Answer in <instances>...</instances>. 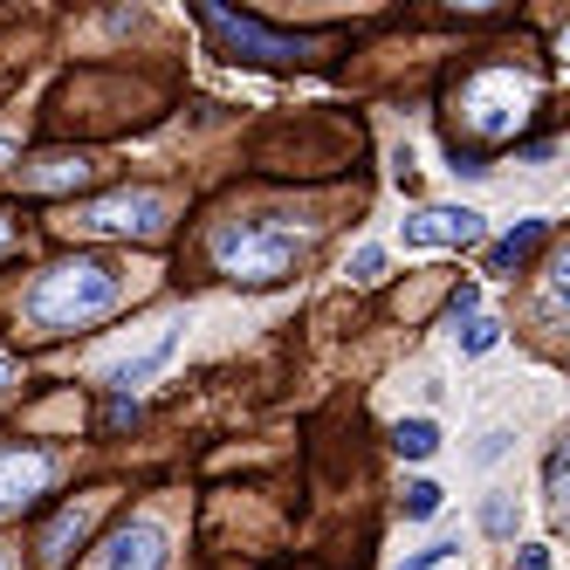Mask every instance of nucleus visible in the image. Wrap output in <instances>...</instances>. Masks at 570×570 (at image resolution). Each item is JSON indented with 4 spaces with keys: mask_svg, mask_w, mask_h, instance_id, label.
Listing matches in <instances>:
<instances>
[{
    "mask_svg": "<svg viewBox=\"0 0 570 570\" xmlns=\"http://www.w3.org/2000/svg\"><path fill=\"white\" fill-rule=\"evenodd\" d=\"M117 303H125V275L110 262H97V255H76V262H56V268H42L28 282L21 323L28 331H83V323L110 316Z\"/></svg>",
    "mask_w": 570,
    "mask_h": 570,
    "instance_id": "nucleus-1",
    "label": "nucleus"
},
{
    "mask_svg": "<svg viewBox=\"0 0 570 570\" xmlns=\"http://www.w3.org/2000/svg\"><path fill=\"white\" fill-rule=\"evenodd\" d=\"M309 248V234L289 227V220H227L207 234V255L227 282H255V289H268V282H282Z\"/></svg>",
    "mask_w": 570,
    "mask_h": 570,
    "instance_id": "nucleus-2",
    "label": "nucleus"
},
{
    "mask_svg": "<svg viewBox=\"0 0 570 570\" xmlns=\"http://www.w3.org/2000/svg\"><path fill=\"white\" fill-rule=\"evenodd\" d=\"M166 220H173V199L166 193H145V186L76 207V227H83V234H138V240H151V234H166Z\"/></svg>",
    "mask_w": 570,
    "mask_h": 570,
    "instance_id": "nucleus-3",
    "label": "nucleus"
},
{
    "mask_svg": "<svg viewBox=\"0 0 570 570\" xmlns=\"http://www.w3.org/2000/svg\"><path fill=\"white\" fill-rule=\"evenodd\" d=\"M461 110H468V125L481 138H515V125L529 117V83H522V76H509V69H488V76H474V83H468Z\"/></svg>",
    "mask_w": 570,
    "mask_h": 570,
    "instance_id": "nucleus-4",
    "label": "nucleus"
},
{
    "mask_svg": "<svg viewBox=\"0 0 570 570\" xmlns=\"http://www.w3.org/2000/svg\"><path fill=\"white\" fill-rule=\"evenodd\" d=\"M166 563H173V529L158 515H131L110 529V543L97 550L90 570H166Z\"/></svg>",
    "mask_w": 570,
    "mask_h": 570,
    "instance_id": "nucleus-5",
    "label": "nucleus"
},
{
    "mask_svg": "<svg viewBox=\"0 0 570 570\" xmlns=\"http://www.w3.org/2000/svg\"><path fill=\"white\" fill-rule=\"evenodd\" d=\"M193 14L207 21L234 56H248V62H303V56H309V42H296V35H275V28H262V21H248V14H227V8H193Z\"/></svg>",
    "mask_w": 570,
    "mask_h": 570,
    "instance_id": "nucleus-6",
    "label": "nucleus"
},
{
    "mask_svg": "<svg viewBox=\"0 0 570 570\" xmlns=\"http://www.w3.org/2000/svg\"><path fill=\"white\" fill-rule=\"evenodd\" d=\"M49 481H56V454H42V446H0V515L28 509Z\"/></svg>",
    "mask_w": 570,
    "mask_h": 570,
    "instance_id": "nucleus-7",
    "label": "nucleus"
},
{
    "mask_svg": "<svg viewBox=\"0 0 570 570\" xmlns=\"http://www.w3.org/2000/svg\"><path fill=\"white\" fill-rule=\"evenodd\" d=\"M488 234V220L474 207H426L405 220V248H474Z\"/></svg>",
    "mask_w": 570,
    "mask_h": 570,
    "instance_id": "nucleus-8",
    "label": "nucleus"
},
{
    "mask_svg": "<svg viewBox=\"0 0 570 570\" xmlns=\"http://www.w3.org/2000/svg\"><path fill=\"white\" fill-rule=\"evenodd\" d=\"M104 166L90 151H49V158H35V166H21V186L28 193H69V186H90Z\"/></svg>",
    "mask_w": 570,
    "mask_h": 570,
    "instance_id": "nucleus-9",
    "label": "nucleus"
},
{
    "mask_svg": "<svg viewBox=\"0 0 570 570\" xmlns=\"http://www.w3.org/2000/svg\"><path fill=\"white\" fill-rule=\"evenodd\" d=\"M173 351H179V323H166V331H158L138 357H125V364H110V385L117 392H131V385H145L151 372H166V364H173Z\"/></svg>",
    "mask_w": 570,
    "mask_h": 570,
    "instance_id": "nucleus-10",
    "label": "nucleus"
},
{
    "mask_svg": "<svg viewBox=\"0 0 570 570\" xmlns=\"http://www.w3.org/2000/svg\"><path fill=\"white\" fill-rule=\"evenodd\" d=\"M97 509H104L97 495L69 502V509L49 522V537H42V563H62V557H69V543H83V537H90V522H97Z\"/></svg>",
    "mask_w": 570,
    "mask_h": 570,
    "instance_id": "nucleus-11",
    "label": "nucleus"
},
{
    "mask_svg": "<svg viewBox=\"0 0 570 570\" xmlns=\"http://www.w3.org/2000/svg\"><path fill=\"white\" fill-rule=\"evenodd\" d=\"M543 240H550V220H522L515 234H502L495 248H488V275H509V268H522L529 255L543 248Z\"/></svg>",
    "mask_w": 570,
    "mask_h": 570,
    "instance_id": "nucleus-12",
    "label": "nucleus"
},
{
    "mask_svg": "<svg viewBox=\"0 0 570 570\" xmlns=\"http://www.w3.org/2000/svg\"><path fill=\"white\" fill-rule=\"evenodd\" d=\"M392 446H399V461H433L440 454V426L420 413V420H399L392 426Z\"/></svg>",
    "mask_w": 570,
    "mask_h": 570,
    "instance_id": "nucleus-13",
    "label": "nucleus"
},
{
    "mask_svg": "<svg viewBox=\"0 0 570 570\" xmlns=\"http://www.w3.org/2000/svg\"><path fill=\"white\" fill-rule=\"evenodd\" d=\"M563 289H570V262L557 255V268H550V282H543V303H537L543 331H563Z\"/></svg>",
    "mask_w": 570,
    "mask_h": 570,
    "instance_id": "nucleus-14",
    "label": "nucleus"
},
{
    "mask_svg": "<svg viewBox=\"0 0 570 570\" xmlns=\"http://www.w3.org/2000/svg\"><path fill=\"white\" fill-rule=\"evenodd\" d=\"M502 344V323L495 316H468V331H461V357H488Z\"/></svg>",
    "mask_w": 570,
    "mask_h": 570,
    "instance_id": "nucleus-15",
    "label": "nucleus"
},
{
    "mask_svg": "<svg viewBox=\"0 0 570 570\" xmlns=\"http://www.w3.org/2000/svg\"><path fill=\"white\" fill-rule=\"evenodd\" d=\"M440 515V481H413L405 488V522H433Z\"/></svg>",
    "mask_w": 570,
    "mask_h": 570,
    "instance_id": "nucleus-16",
    "label": "nucleus"
},
{
    "mask_svg": "<svg viewBox=\"0 0 570 570\" xmlns=\"http://www.w3.org/2000/svg\"><path fill=\"white\" fill-rule=\"evenodd\" d=\"M481 529H488V537H509V529H515V502H509V495H495V502L481 509Z\"/></svg>",
    "mask_w": 570,
    "mask_h": 570,
    "instance_id": "nucleus-17",
    "label": "nucleus"
},
{
    "mask_svg": "<svg viewBox=\"0 0 570 570\" xmlns=\"http://www.w3.org/2000/svg\"><path fill=\"white\" fill-rule=\"evenodd\" d=\"M351 275H357V282H379V275H385V248H357V255H351Z\"/></svg>",
    "mask_w": 570,
    "mask_h": 570,
    "instance_id": "nucleus-18",
    "label": "nucleus"
},
{
    "mask_svg": "<svg viewBox=\"0 0 570 570\" xmlns=\"http://www.w3.org/2000/svg\"><path fill=\"white\" fill-rule=\"evenodd\" d=\"M543 495L563 502V446H550V461H543Z\"/></svg>",
    "mask_w": 570,
    "mask_h": 570,
    "instance_id": "nucleus-19",
    "label": "nucleus"
},
{
    "mask_svg": "<svg viewBox=\"0 0 570 570\" xmlns=\"http://www.w3.org/2000/svg\"><path fill=\"white\" fill-rule=\"evenodd\" d=\"M509 440H515V433H509V426H495V433L474 446V461H481V468H488V461H502V454H509Z\"/></svg>",
    "mask_w": 570,
    "mask_h": 570,
    "instance_id": "nucleus-20",
    "label": "nucleus"
},
{
    "mask_svg": "<svg viewBox=\"0 0 570 570\" xmlns=\"http://www.w3.org/2000/svg\"><path fill=\"white\" fill-rule=\"evenodd\" d=\"M446 557H454V543H433V550H420V557H405L399 570H440Z\"/></svg>",
    "mask_w": 570,
    "mask_h": 570,
    "instance_id": "nucleus-21",
    "label": "nucleus"
},
{
    "mask_svg": "<svg viewBox=\"0 0 570 570\" xmlns=\"http://www.w3.org/2000/svg\"><path fill=\"white\" fill-rule=\"evenodd\" d=\"M515 570H550V543H522L515 550Z\"/></svg>",
    "mask_w": 570,
    "mask_h": 570,
    "instance_id": "nucleus-22",
    "label": "nucleus"
},
{
    "mask_svg": "<svg viewBox=\"0 0 570 570\" xmlns=\"http://www.w3.org/2000/svg\"><path fill=\"white\" fill-rule=\"evenodd\" d=\"M8 385H14V357H8V351H0V392H8Z\"/></svg>",
    "mask_w": 570,
    "mask_h": 570,
    "instance_id": "nucleus-23",
    "label": "nucleus"
},
{
    "mask_svg": "<svg viewBox=\"0 0 570 570\" xmlns=\"http://www.w3.org/2000/svg\"><path fill=\"white\" fill-rule=\"evenodd\" d=\"M8 240H14V227H8V220H0V248H8Z\"/></svg>",
    "mask_w": 570,
    "mask_h": 570,
    "instance_id": "nucleus-24",
    "label": "nucleus"
},
{
    "mask_svg": "<svg viewBox=\"0 0 570 570\" xmlns=\"http://www.w3.org/2000/svg\"><path fill=\"white\" fill-rule=\"evenodd\" d=\"M0 570H14V563H8V557H0Z\"/></svg>",
    "mask_w": 570,
    "mask_h": 570,
    "instance_id": "nucleus-25",
    "label": "nucleus"
}]
</instances>
